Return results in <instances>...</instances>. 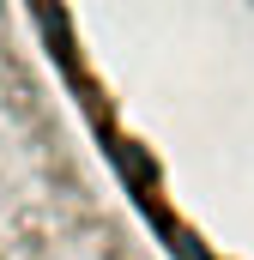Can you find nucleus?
Masks as SVG:
<instances>
[{
    "mask_svg": "<svg viewBox=\"0 0 254 260\" xmlns=\"http://www.w3.org/2000/svg\"><path fill=\"white\" fill-rule=\"evenodd\" d=\"M0 260H151L145 230L103 194L0 0Z\"/></svg>",
    "mask_w": 254,
    "mask_h": 260,
    "instance_id": "obj_1",
    "label": "nucleus"
}]
</instances>
